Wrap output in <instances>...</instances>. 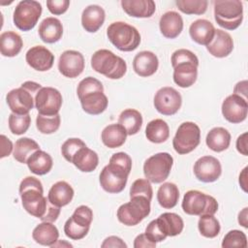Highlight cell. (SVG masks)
I'll return each instance as SVG.
<instances>
[{"label": "cell", "mask_w": 248, "mask_h": 248, "mask_svg": "<svg viewBox=\"0 0 248 248\" xmlns=\"http://www.w3.org/2000/svg\"><path fill=\"white\" fill-rule=\"evenodd\" d=\"M201 141L200 127L191 121L180 124L172 140V146L175 152L184 155L192 152Z\"/></svg>", "instance_id": "obj_11"}, {"label": "cell", "mask_w": 248, "mask_h": 248, "mask_svg": "<svg viewBox=\"0 0 248 248\" xmlns=\"http://www.w3.org/2000/svg\"><path fill=\"white\" fill-rule=\"evenodd\" d=\"M156 243L152 242L145 233L139 234L134 240V247L135 248H154Z\"/></svg>", "instance_id": "obj_53"}, {"label": "cell", "mask_w": 248, "mask_h": 248, "mask_svg": "<svg viewBox=\"0 0 248 248\" xmlns=\"http://www.w3.org/2000/svg\"><path fill=\"white\" fill-rule=\"evenodd\" d=\"M23 46L21 37L14 31H6L0 35V51L5 57L16 56Z\"/></svg>", "instance_id": "obj_34"}, {"label": "cell", "mask_w": 248, "mask_h": 248, "mask_svg": "<svg viewBox=\"0 0 248 248\" xmlns=\"http://www.w3.org/2000/svg\"><path fill=\"white\" fill-rule=\"evenodd\" d=\"M27 64L36 71L46 72L51 69L54 62L52 52L43 46H34L25 54Z\"/></svg>", "instance_id": "obj_18"}, {"label": "cell", "mask_w": 248, "mask_h": 248, "mask_svg": "<svg viewBox=\"0 0 248 248\" xmlns=\"http://www.w3.org/2000/svg\"><path fill=\"white\" fill-rule=\"evenodd\" d=\"M206 49L214 57H227L233 49L232 38L228 32L221 29H215L214 37L206 46Z\"/></svg>", "instance_id": "obj_20"}, {"label": "cell", "mask_w": 248, "mask_h": 248, "mask_svg": "<svg viewBox=\"0 0 248 248\" xmlns=\"http://www.w3.org/2000/svg\"><path fill=\"white\" fill-rule=\"evenodd\" d=\"M38 33L43 42L54 44L58 42L63 35V25L56 17H46L40 23Z\"/></svg>", "instance_id": "obj_26"}, {"label": "cell", "mask_w": 248, "mask_h": 248, "mask_svg": "<svg viewBox=\"0 0 248 248\" xmlns=\"http://www.w3.org/2000/svg\"><path fill=\"white\" fill-rule=\"evenodd\" d=\"M223 248H232V247H247V236L246 234L238 230H232L227 232L222 241Z\"/></svg>", "instance_id": "obj_44"}, {"label": "cell", "mask_w": 248, "mask_h": 248, "mask_svg": "<svg viewBox=\"0 0 248 248\" xmlns=\"http://www.w3.org/2000/svg\"><path fill=\"white\" fill-rule=\"evenodd\" d=\"M214 18L218 25L227 29L234 30L242 22L243 5L239 0H215Z\"/></svg>", "instance_id": "obj_5"}, {"label": "cell", "mask_w": 248, "mask_h": 248, "mask_svg": "<svg viewBox=\"0 0 248 248\" xmlns=\"http://www.w3.org/2000/svg\"><path fill=\"white\" fill-rule=\"evenodd\" d=\"M137 196L145 197L151 202L152 196H153V190L149 180L139 178L133 182L130 188V198L137 197Z\"/></svg>", "instance_id": "obj_45"}, {"label": "cell", "mask_w": 248, "mask_h": 248, "mask_svg": "<svg viewBox=\"0 0 248 248\" xmlns=\"http://www.w3.org/2000/svg\"><path fill=\"white\" fill-rule=\"evenodd\" d=\"M43 86L35 81H25L20 87L8 92L7 104L16 114H28L35 106V96Z\"/></svg>", "instance_id": "obj_3"}, {"label": "cell", "mask_w": 248, "mask_h": 248, "mask_svg": "<svg viewBox=\"0 0 248 248\" xmlns=\"http://www.w3.org/2000/svg\"><path fill=\"white\" fill-rule=\"evenodd\" d=\"M206 145L214 152L226 150L231 143V134L223 127L212 128L206 135Z\"/></svg>", "instance_id": "obj_33"}, {"label": "cell", "mask_w": 248, "mask_h": 248, "mask_svg": "<svg viewBox=\"0 0 248 248\" xmlns=\"http://www.w3.org/2000/svg\"><path fill=\"white\" fill-rule=\"evenodd\" d=\"M63 103L61 93L53 87H42L35 96V107L43 115L58 114Z\"/></svg>", "instance_id": "obj_13"}, {"label": "cell", "mask_w": 248, "mask_h": 248, "mask_svg": "<svg viewBox=\"0 0 248 248\" xmlns=\"http://www.w3.org/2000/svg\"><path fill=\"white\" fill-rule=\"evenodd\" d=\"M26 164L31 172L37 175H44L50 171L53 161L48 153L39 149L28 158Z\"/></svg>", "instance_id": "obj_32"}, {"label": "cell", "mask_w": 248, "mask_h": 248, "mask_svg": "<svg viewBox=\"0 0 248 248\" xmlns=\"http://www.w3.org/2000/svg\"><path fill=\"white\" fill-rule=\"evenodd\" d=\"M127 132L119 123L109 124L104 128L101 134L103 143L108 148H117L122 146L127 138Z\"/></svg>", "instance_id": "obj_31"}, {"label": "cell", "mask_w": 248, "mask_h": 248, "mask_svg": "<svg viewBox=\"0 0 248 248\" xmlns=\"http://www.w3.org/2000/svg\"><path fill=\"white\" fill-rule=\"evenodd\" d=\"M82 109L91 115L101 114L108 108V98L103 91H94L79 98Z\"/></svg>", "instance_id": "obj_27"}, {"label": "cell", "mask_w": 248, "mask_h": 248, "mask_svg": "<svg viewBox=\"0 0 248 248\" xmlns=\"http://www.w3.org/2000/svg\"><path fill=\"white\" fill-rule=\"evenodd\" d=\"M173 158L168 152H159L147 158L143 164V173L152 183H162L170 175Z\"/></svg>", "instance_id": "obj_8"}, {"label": "cell", "mask_w": 248, "mask_h": 248, "mask_svg": "<svg viewBox=\"0 0 248 248\" xmlns=\"http://www.w3.org/2000/svg\"><path fill=\"white\" fill-rule=\"evenodd\" d=\"M106 13L99 5H89L81 14V25L89 33L97 32L104 24Z\"/></svg>", "instance_id": "obj_22"}, {"label": "cell", "mask_w": 248, "mask_h": 248, "mask_svg": "<svg viewBox=\"0 0 248 248\" xmlns=\"http://www.w3.org/2000/svg\"><path fill=\"white\" fill-rule=\"evenodd\" d=\"M9 129L14 135H22L27 132L31 123V117L28 114H16L12 112L9 115Z\"/></svg>", "instance_id": "obj_43"}, {"label": "cell", "mask_w": 248, "mask_h": 248, "mask_svg": "<svg viewBox=\"0 0 248 248\" xmlns=\"http://www.w3.org/2000/svg\"><path fill=\"white\" fill-rule=\"evenodd\" d=\"M121 6L128 16L140 18L152 16L156 10L155 2L152 0H122Z\"/></svg>", "instance_id": "obj_24"}, {"label": "cell", "mask_w": 248, "mask_h": 248, "mask_svg": "<svg viewBox=\"0 0 248 248\" xmlns=\"http://www.w3.org/2000/svg\"><path fill=\"white\" fill-rule=\"evenodd\" d=\"M247 170H248V168L245 167L239 174V185L245 193L247 192V184H248V182H247V176H248L247 175Z\"/></svg>", "instance_id": "obj_58"}, {"label": "cell", "mask_w": 248, "mask_h": 248, "mask_svg": "<svg viewBox=\"0 0 248 248\" xmlns=\"http://www.w3.org/2000/svg\"><path fill=\"white\" fill-rule=\"evenodd\" d=\"M39 149L40 145L34 140L29 138H20L15 143L13 155L17 162L26 164L28 158Z\"/></svg>", "instance_id": "obj_39"}, {"label": "cell", "mask_w": 248, "mask_h": 248, "mask_svg": "<svg viewBox=\"0 0 248 248\" xmlns=\"http://www.w3.org/2000/svg\"><path fill=\"white\" fill-rule=\"evenodd\" d=\"M107 36L109 42L121 51H133L140 44L138 29L126 22L115 21L108 25Z\"/></svg>", "instance_id": "obj_4"}, {"label": "cell", "mask_w": 248, "mask_h": 248, "mask_svg": "<svg viewBox=\"0 0 248 248\" xmlns=\"http://www.w3.org/2000/svg\"><path fill=\"white\" fill-rule=\"evenodd\" d=\"M159 66V60L155 53L148 50L140 51L133 60V69L137 75L147 78L154 75Z\"/></svg>", "instance_id": "obj_21"}, {"label": "cell", "mask_w": 248, "mask_h": 248, "mask_svg": "<svg viewBox=\"0 0 248 248\" xmlns=\"http://www.w3.org/2000/svg\"><path fill=\"white\" fill-rule=\"evenodd\" d=\"M194 173L202 182H214L222 173V166L217 158L213 156H202L196 161Z\"/></svg>", "instance_id": "obj_16"}, {"label": "cell", "mask_w": 248, "mask_h": 248, "mask_svg": "<svg viewBox=\"0 0 248 248\" xmlns=\"http://www.w3.org/2000/svg\"><path fill=\"white\" fill-rule=\"evenodd\" d=\"M198 229L200 233L206 238L216 237L221 230V226L217 218L211 214H203L200 216L198 222Z\"/></svg>", "instance_id": "obj_40"}, {"label": "cell", "mask_w": 248, "mask_h": 248, "mask_svg": "<svg viewBox=\"0 0 248 248\" xmlns=\"http://www.w3.org/2000/svg\"><path fill=\"white\" fill-rule=\"evenodd\" d=\"M70 6L69 0H47L46 7L52 15H62L67 12Z\"/></svg>", "instance_id": "obj_50"}, {"label": "cell", "mask_w": 248, "mask_h": 248, "mask_svg": "<svg viewBox=\"0 0 248 248\" xmlns=\"http://www.w3.org/2000/svg\"><path fill=\"white\" fill-rule=\"evenodd\" d=\"M33 239L44 246H52L58 241V229L51 222L43 221L32 232Z\"/></svg>", "instance_id": "obj_30"}, {"label": "cell", "mask_w": 248, "mask_h": 248, "mask_svg": "<svg viewBox=\"0 0 248 248\" xmlns=\"http://www.w3.org/2000/svg\"><path fill=\"white\" fill-rule=\"evenodd\" d=\"M118 123L124 127L127 135L133 136L140 132L142 126L141 113L134 108L124 109L118 118Z\"/></svg>", "instance_id": "obj_37"}, {"label": "cell", "mask_w": 248, "mask_h": 248, "mask_svg": "<svg viewBox=\"0 0 248 248\" xmlns=\"http://www.w3.org/2000/svg\"><path fill=\"white\" fill-rule=\"evenodd\" d=\"M179 199L178 187L171 182L163 183L157 191V201L166 209H170L177 204Z\"/></svg>", "instance_id": "obj_38"}, {"label": "cell", "mask_w": 248, "mask_h": 248, "mask_svg": "<svg viewBox=\"0 0 248 248\" xmlns=\"http://www.w3.org/2000/svg\"><path fill=\"white\" fill-rule=\"evenodd\" d=\"M58 70L60 74L69 78L78 77L84 70V57L78 51L68 49L62 52L58 61Z\"/></svg>", "instance_id": "obj_17"}, {"label": "cell", "mask_w": 248, "mask_h": 248, "mask_svg": "<svg viewBox=\"0 0 248 248\" xmlns=\"http://www.w3.org/2000/svg\"><path fill=\"white\" fill-rule=\"evenodd\" d=\"M181 104V95L173 87H162L154 96V107L156 110L163 115L175 114L179 110Z\"/></svg>", "instance_id": "obj_14"}, {"label": "cell", "mask_w": 248, "mask_h": 248, "mask_svg": "<svg viewBox=\"0 0 248 248\" xmlns=\"http://www.w3.org/2000/svg\"><path fill=\"white\" fill-rule=\"evenodd\" d=\"M85 142L78 138H70L61 146V153L66 161L70 162L72 161L73 156L75 153L82 146H85Z\"/></svg>", "instance_id": "obj_47"}, {"label": "cell", "mask_w": 248, "mask_h": 248, "mask_svg": "<svg viewBox=\"0 0 248 248\" xmlns=\"http://www.w3.org/2000/svg\"><path fill=\"white\" fill-rule=\"evenodd\" d=\"M145 136L153 143L165 142L170 137L169 125L163 119H153L146 125Z\"/></svg>", "instance_id": "obj_36"}, {"label": "cell", "mask_w": 248, "mask_h": 248, "mask_svg": "<svg viewBox=\"0 0 248 248\" xmlns=\"http://www.w3.org/2000/svg\"><path fill=\"white\" fill-rule=\"evenodd\" d=\"M71 163L82 172H91L97 168L99 164V157L94 150L85 145L80 147L75 153Z\"/></svg>", "instance_id": "obj_28"}, {"label": "cell", "mask_w": 248, "mask_h": 248, "mask_svg": "<svg viewBox=\"0 0 248 248\" xmlns=\"http://www.w3.org/2000/svg\"><path fill=\"white\" fill-rule=\"evenodd\" d=\"M181 206L186 214L195 216L214 215L218 210V202L215 198L198 190L187 191L184 194Z\"/></svg>", "instance_id": "obj_6"}, {"label": "cell", "mask_w": 248, "mask_h": 248, "mask_svg": "<svg viewBox=\"0 0 248 248\" xmlns=\"http://www.w3.org/2000/svg\"><path fill=\"white\" fill-rule=\"evenodd\" d=\"M145 235L154 243L157 242H161L163 240L166 239L167 235L163 232V231L160 229L157 220H152L147 227L145 228V232H144Z\"/></svg>", "instance_id": "obj_48"}, {"label": "cell", "mask_w": 248, "mask_h": 248, "mask_svg": "<svg viewBox=\"0 0 248 248\" xmlns=\"http://www.w3.org/2000/svg\"><path fill=\"white\" fill-rule=\"evenodd\" d=\"M175 5L180 12L186 15H202L207 10L206 0H176Z\"/></svg>", "instance_id": "obj_42"}, {"label": "cell", "mask_w": 248, "mask_h": 248, "mask_svg": "<svg viewBox=\"0 0 248 248\" xmlns=\"http://www.w3.org/2000/svg\"><path fill=\"white\" fill-rule=\"evenodd\" d=\"M94 91H103L104 92V86L102 82L93 78V77H87L83 79H81L78 85L77 88V94L78 99L88 93L94 92Z\"/></svg>", "instance_id": "obj_46"}, {"label": "cell", "mask_w": 248, "mask_h": 248, "mask_svg": "<svg viewBox=\"0 0 248 248\" xmlns=\"http://www.w3.org/2000/svg\"><path fill=\"white\" fill-rule=\"evenodd\" d=\"M130 172L120 165L109 161L101 170L99 176L101 187L108 193L118 194L124 190Z\"/></svg>", "instance_id": "obj_10"}, {"label": "cell", "mask_w": 248, "mask_h": 248, "mask_svg": "<svg viewBox=\"0 0 248 248\" xmlns=\"http://www.w3.org/2000/svg\"><path fill=\"white\" fill-rule=\"evenodd\" d=\"M248 207H244L238 213V223L240 226L244 227L245 229L248 228Z\"/></svg>", "instance_id": "obj_57"}, {"label": "cell", "mask_w": 248, "mask_h": 248, "mask_svg": "<svg viewBox=\"0 0 248 248\" xmlns=\"http://www.w3.org/2000/svg\"><path fill=\"white\" fill-rule=\"evenodd\" d=\"M221 109L222 114L227 121L236 124L246 119L248 103L246 99L233 93L223 101Z\"/></svg>", "instance_id": "obj_15"}, {"label": "cell", "mask_w": 248, "mask_h": 248, "mask_svg": "<svg viewBox=\"0 0 248 248\" xmlns=\"http://www.w3.org/2000/svg\"><path fill=\"white\" fill-rule=\"evenodd\" d=\"M233 93L247 100V80L237 82L233 88Z\"/></svg>", "instance_id": "obj_56"}, {"label": "cell", "mask_w": 248, "mask_h": 248, "mask_svg": "<svg viewBox=\"0 0 248 248\" xmlns=\"http://www.w3.org/2000/svg\"><path fill=\"white\" fill-rule=\"evenodd\" d=\"M0 141H1L0 158H4V157L9 156L12 153V151H14L13 142L5 135L0 136Z\"/></svg>", "instance_id": "obj_54"}, {"label": "cell", "mask_w": 248, "mask_h": 248, "mask_svg": "<svg viewBox=\"0 0 248 248\" xmlns=\"http://www.w3.org/2000/svg\"><path fill=\"white\" fill-rule=\"evenodd\" d=\"M159 27L164 37L174 39L178 37L183 30V19L178 13L170 11L161 16Z\"/></svg>", "instance_id": "obj_23"}, {"label": "cell", "mask_w": 248, "mask_h": 248, "mask_svg": "<svg viewBox=\"0 0 248 248\" xmlns=\"http://www.w3.org/2000/svg\"><path fill=\"white\" fill-rule=\"evenodd\" d=\"M109 161L120 165L121 167L125 168V169L128 170L129 171H131V170H132V159H131V157H130L127 153H125V152H117V153H114V154L109 158Z\"/></svg>", "instance_id": "obj_51"}, {"label": "cell", "mask_w": 248, "mask_h": 248, "mask_svg": "<svg viewBox=\"0 0 248 248\" xmlns=\"http://www.w3.org/2000/svg\"><path fill=\"white\" fill-rule=\"evenodd\" d=\"M247 136L248 134L247 133H243L241 134L237 140H236V149L237 151L244 155V156H247L248 155V151H247Z\"/></svg>", "instance_id": "obj_55"}, {"label": "cell", "mask_w": 248, "mask_h": 248, "mask_svg": "<svg viewBox=\"0 0 248 248\" xmlns=\"http://www.w3.org/2000/svg\"><path fill=\"white\" fill-rule=\"evenodd\" d=\"M60 115H43L38 113L36 117V127L42 134L49 135L55 133L60 127Z\"/></svg>", "instance_id": "obj_41"}, {"label": "cell", "mask_w": 248, "mask_h": 248, "mask_svg": "<svg viewBox=\"0 0 248 248\" xmlns=\"http://www.w3.org/2000/svg\"><path fill=\"white\" fill-rule=\"evenodd\" d=\"M43 194L42 182L35 176H26L19 184V195L23 208L39 219L44 217L50 203Z\"/></svg>", "instance_id": "obj_1"}, {"label": "cell", "mask_w": 248, "mask_h": 248, "mask_svg": "<svg viewBox=\"0 0 248 248\" xmlns=\"http://www.w3.org/2000/svg\"><path fill=\"white\" fill-rule=\"evenodd\" d=\"M42 15V5L35 0H23L17 3L13 15L14 24L21 31L35 27Z\"/></svg>", "instance_id": "obj_12"}, {"label": "cell", "mask_w": 248, "mask_h": 248, "mask_svg": "<svg viewBox=\"0 0 248 248\" xmlns=\"http://www.w3.org/2000/svg\"><path fill=\"white\" fill-rule=\"evenodd\" d=\"M91 67L110 79H119L127 72V64L120 56L108 49H99L91 57Z\"/></svg>", "instance_id": "obj_2"}, {"label": "cell", "mask_w": 248, "mask_h": 248, "mask_svg": "<svg viewBox=\"0 0 248 248\" xmlns=\"http://www.w3.org/2000/svg\"><path fill=\"white\" fill-rule=\"evenodd\" d=\"M171 66L173 67L175 64L183 61H194V62H199V58L197 55L192 52L189 49L185 48H180L175 50L172 55H171Z\"/></svg>", "instance_id": "obj_49"}, {"label": "cell", "mask_w": 248, "mask_h": 248, "mask_svg": "<svg viewBox=\"0 0 248 248\" xmlns=\"http://www.w3.org/2000/svg\"><path fill=\"white\" fill-rule=\"evenodd\" d=\"M199 62L183 61L175 64L173 68V81L179 87L187 88L192 86L198 78Z\"/></svg>", "instance_id": "obj_19"}, {"label": "cell", "mask_w": 248, "mask_h": 248, "mask_svg": "<svg viewBox=\"0 0 248 248\" xmlns=\"http://www.w3.org/2000/svg\"><path fill=\"white\" fill-rule=\"evenodd\" d=\"M92 220V209L87 205H79L75 209L73 215L66 221L64 225V232L69 238L79 240L88 233Z\"/></svg>", "instance_id": "obj_9"}, {"label": "cell", "mask_w": 248, "mask_h": 248, "mask_svg": "<svg viewBox=\"0 0 248 248\" xmlns=\"http://www.w3.org/2000/svg\"><path fill=\"white\" fill-rule=\"evenodd\" d=\"M150 213V201L142 196L131 198V201L121 204L116 212L117 219L125 226L140 224Z\"/></svg>", "instance_id": "obj_7"}, {"label": "cell", "mask_w": 248, "mask_h": 248, "mask_svg": "<svg viewBox=\"0 0 248 248\" xmlns=\"http://www.w3.org/2000/svg\"><path fill=\"white\" fill-rule=\"evenodd\" d=\"M156 220L160 229L167 236L178 235L183 231L184 222L182 218L176 213L165 212L161 214Z\"/></svg>", "instance_id": "obj_35"}, {"label": "cell", "mask_w": 248, "mask_h": 248, "mask_svg": "<svg viewBox=\"0 0 248 248\" xmlns=\"http://www.w3.org/2000/svg\"><path fill=\"white\" fill-rule=\"evenodd\" d=\"M215 28L207 19H197L189 27L190 37L194 42L202 46H207L213 39Z\"/></svg>", "instance_id": "obj_25"}, {"label": "cell", "mask_w": 248, "mask_h": 248, "mask_svg": "<svg viewBox=\"0 0 248 248\" xmlns=\"http://www.w3.org/2000/svg\"><path fill=\"white\" fill-rule=\"evenodd\" d=\"M102 248H109V247H113V248H127V244L118 236L115 235H110L108 237H107L104 242L101 245Z\"/></svg>", "instance_id": "obj_52"}, {"label": "cell", "mask_w": 248, "mask_h": 248, "mask_svg": "<svg viewBox=\"0 0 248 248\" xmlns=\"http://www.w3.org/2000/svg\"><path fill=\"white\" fill-rule=\"evenodd\" d=\"M74 194V189L68 182L58 181L50 187L47 194V199L52 204L62 207L72 202Z\"/></svg>", "instance_id": "obj_29"}]
</instances>
